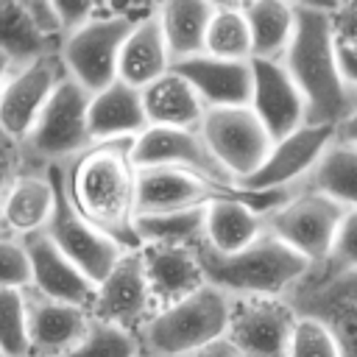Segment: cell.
Instances as JSON below:
<instances>
[{
	"instance_id": "obj_47",
	"label": "cell",
	"mask_w": 357,
	"mask_h": 357,
	"mask_svg": "<svg viewBox=\"0 0 357 357\" xmlns=\"http://www.w3.org/2000/svg\"><path fill=\"white\" fill-rule=\"evenodd\" d=\"M0 357H6V354H3V351H0Z\"/></svg>"
},
{
	"instance_id": "obj_48",
	"label": "cell",
	"mask_w": 357,
	"mask_h": 357,
	"mask_svg": "<svg viewBox=\"0 0 357 357\" xmlns=\"http://www.w3.org/2000/svg\"><path fill=\"white\" fill-rule=\"evenodd\" d=\"M139 357H145V354H139Z\"/></svg>"
},
{
	"instance_id": "obj_26",
	"label": "cell",
	"mask_w": 357,
	"mask_h": 357,
	"mask_svg": "<svg viewBox=\"0 0 357 357\" xmlns=\"http://www.w3.org/2000/svg\"><path fill=\"white\" fill-rule=\"evenodd\" d=\"M139 95L148 126L156 128H198L206 114V106L201 103L198 92L173 70L156 78Z\"/></svg>"
},
{
	"instance_id": "obj_28",
	"label": "cell",
	"mask_w": 357,
	"mask_h": 357,
	"mask_svg": "<svg viewBox=\"0 0 357 357\" xmlns=\"http://www.w3.org/2000/svg\"><path fill=\"white\" fill-rule=\"evenodd\" d=\"M61 42L47 39L31 20L25 0H0V56L11 67L31 64L42 56L59 53Z\"/></svg>"
},
{
	"instance_id": "obj_17",
	"label": "cell",
	"mask_w": 357,
	"mask_h": 357,
	"mask_svg": "<svg viewBox=\"0 0 357 357\" xmlns=\"http://www.w3.org/2000/svg\"><path fill=\"white\" fill-rule=\"evenodd\" d=\"M234 190L218 187L198 173L178 167H142L137 170V215H159L190 206H206Z\"/></svg>"
},
{
	"instance_id": "obj_33",
	"label": "cell",
	"mask_w": 357,
	"mask_h": 357,
	"mask_svg": "<svg viewBox=\"0 0 357 357\" xmlns=\"http://www.w3.org/2000/svg\"><path fill=\"white\" fill-rule=\"evenodd\" d=\"M61 357H139L137 335L92 318L84 337Z\"/></svg>"
},
{
	"instance_id": "obj_5",
	"label": "cell",
	"mask_w": 357,
	"mask_h": 357,
	"mask_svg": "<svg viewBox=\"0 0 357 357\" xmlns=\"http://www.w3.org/2000/svg\"><path fill=\"white\" fill-rule=\"evenodd\" d=\"M298 318L318 321L335 340L340 357H357V271L329 259L310 265L284 293Z\"/></svg>"
},
{
	"instance_id": "obj_38",
	"label": "cell",
	"mask_w": 357,
	"mask_h": 357,
	"mask_svg": "<svg viewBox=\"0 0 357 357\" xmlns=\"http://www.w3.org/2000/svg\"><path fill=\"white\" fill-rule=\"evenodd\" d=\"M22 167H25V156H22L20 142H14L11 137H6L0 131V209H3L6 192L11 190V184Z\"/></svg>"
},
{
	"instance_id": "obj_24",
	"label": "cell",
	"mask_w": 357,
	"mask_h": 357,
	"mask_svg": "<svg viewBox=\"0 0 357 357\" xmlns=\"http://www.w3.org/2000/svg\"><path fill=\"white\" fill-rule=\"evenodd\" d=\"M86 126H89L92 142L137 139L148 128L139 89H134L123 81H112L100 92L89 95Z\"/></svg>"
},
{
	"instance_id": "obj_29",
	"label": "cell",
	"mask_w": 357,
	"mask_h": 357,
	"mask_svg": "<svg viewBox=\"0 0 357 357\" xmlns=\"http://www.w3.org/2000/svg\"><path fill=\"white\" fill-rule=\"evenodd\" d=\"M243 14L251 33V59L282 61L296 28L293 3L257 0V3H245Z\"/></svg>"
},
{
	"instance_id": "obj_15",
	"label": "cell",
	"mask_w": 357,
	"mask_h": 357,
	"mask_svg": "<svg viewBox=\"0 0 357 357\" xmlns=\"http://www.w3.org/2000/svg\"><path fill=\"white\" fill-rule=\"evenodd\" d=\"M89 312L98 321H106L131 335H139V329L156 312L139 251H126L117 259V265L95 287V301Z\"/></svg>"
},
{
	"instance_id": "obj_20",
	"label": "cell",
	"mask_w": 357,
	"mask_h": 357,
	"mask_svg": "<svg viewBox=\"0 0 357 357\" xmlns=\"http://www.w3.org/2000/svg\"><path fill=\"white\" fill-rule=\"evenodd\" d=\"M22 245L31 262V290L73 307L92 310L95 284L56 248V243L45 231L22 237Z\"/></svg>"
},
{
	"instance_id": "obj_3",
	"label": "cell",
	"mask_w": 357,
	"mask_h": 357,
	"mask_svg": "<svg viewBox=\"0 0 357 357\" xmlns=\"http://www.w3.org/2000/svg\"><path fill=\"white\" fill-rule=\"evenodd\" d=\"M192 251L198 257L204 282L229 298H284V293L310 268L307 259L268 231L234 254H220L204 240L195 243Z\"/></svg>"
},
{
	"instance_id": "obj_42",
	"label": "cell",
	"mask_w": 357,
	"mask_h": 357,
	"mask_svg": "<svg viewBox=\"0 0 357 357\" xmlns=\"http://www.w3.org/2000/svg\"><path fill=\"white\" fill-rule=\"evenodd\" d=\"M335 53H337L340 78H343V84H346V89H349L354 106H357V50L349 47V45H340V42L335 39Z\"/></svg>"
},
{
	"instance_id": "obj_27",
	"label": "cell",
	"mask_w": 357,
	"mask_h": 357,
	"mask_svg": "<svg viewBox=\"0 0 357 357\" xmlns=\"http://www.w3.org/2000/svg\"><path fill=\"white\" fill-rule=\"evenodd\" d=\"M212 11H215V3H206V0H170L156 6V17L162 25L170 61H181L204 53V39H206Z\"/></svg>"
},
{
	"instance_id": "obj_14",
	"label": "cell",
	"mask_w": 357,
	"mask_h": 357,
	"mask_svg": "<svg viewBox=\"0 0 357 357\" xmlns=\"http://www.w3.org/2000/svg\"><path fill=\"white\" fill-rule=\"evenodd\" d=\"M67 75L61 56L50 53L31 64L11 67L0 86V131L22 145L28 131L33 128L39 112L45 109L47 98Z\"/></svg>"
},
{
	"instance_id": "obj_43",
	"label": "cell",
	"mask_w": 357,
	"mask_h": 357,
	"mask_svg": "<svg viewBox=\"0 0 357 357\" xmlns=\"http://www.w3.org/2000/svg\"><path fill=\"white\" fill-rule=\"evenodd\" d=\"M335 142H343V145L357 148V106L335 126Z\"/></svg>"
},
{
	"instance_id": "obj_31",
	"label": "cell",
	"mask_w": 357,
	"mask_h": 357,
	"mask_svg": "<svg viewBox=\"0 0 357 357\" xmlns=\"http://www.w3.org/2000/svg\"><path fill=\"white\" fill-rule=\"evenodd\" d=\"M204 220L206 206H190L176 212H159V215H137L134 231L139 245H187L204 240Z\"/></svg>"
},
{
	"instance_id": "obj_16",
	"label": "cell",
	"mask_w": 357,
	"mask_h": 357,
	"mask_svg": "<svg viewBox=\"0 0 357 357\" xmlns=\"http://www.w3.org/2000/svg\"><path fill=\"white\" fill-rule=\"evenodd\" d=\"M248 109L257 114L268 137L284 139L287 134L307 126L304 98L296 89L293 78L282 67V61L251 59V103Z\"/></svg>"
},
{
	"instance_id": "obj_9",
	"label": "cell",
	"mask_w": 357,
	"mask_h": 357,
	"mask_svg": "<svg viewBox=\"0 0 357 357\" xmlns=\"http://www.w3.org/2000/svg\"><path fill=\"white\" fill-rule=\"evenodd\" d=\"M343 215L346 209L332 198L296 187L282 206L265 215V231L282 240L310 265H318L329 257Z\"/></svg>"
},
{
	"instance_id": "obj_36",
	"label": "cell",
	"mask_w": 357,
	"mask_h": 357,
	"mask_svg": "<svg viewBox=\"0 0 357 357\" xmlns=\"http://www.w3.org/2000/svg\"><path fill=\"white\" fill-rule=\"evenodd\" d=\"M287 357H340V351H337L332 335L318 321L298 318Z\"/></svg>"
},
{
	"instance_id": "obj_7",
	"label": "cell",
	"mask_w": 357,
	"mask_h": 357,
	"mask_svg": "<svg viewBox=\"0 0 357 357\" xmlns=\"http://www.w3.org/2000/svg\"><path fill=\"white\" fill-rule=\"evenodd\" d=\"M86 106L89 92L75 84L70 75L59 81L53 95L47 98L45 109L39 112L33 128L22 139V156L28 167H47V165H67L78 153L92 145L89 126H86Z\"/></svg>"
},
{
	"instance_id": "obj_25",
	"label": "cell",
	"mask_w": 357,
	"mask_h": 357,
	"mask_svg": "<svg viewBox=\"0 0 357 357\" xmlns=\"http://www.w3.org/2000/svg\"><path fill=\"white\" fill-rule=\"evenodd\" d=\"M173 61L162 36V25L156 17V6L137 20V25L131 28V33L123 42L120 50V61H117V81L134 86V89H145L151 86L156 78H162L165 73H170Z\"/></svg>"
},
{
	"instance_id": "obj_21",
	"label": "cell",
	"mask_w": 357,
	"mask_h": 357,
	"mask_svg": "<svg viewBox=\"0 0 357 357\" xmlns=\"http://www.w3.org/2000/svg\"><path fill=\"white\" fill-rule=\"evenodd\" d=\"M170 70L198 92L206 109H234L251 103V61H223L201 53L173 61Z\"/></svg>"
},
{
	"instance_id": "obj_19",
	"label": "cell",
	"mask_w": 357,
	"mask_h": 357,
	"mask_svg": "<svg viewBox=\"0 0 357 357\" xmlns=\"http://www.w3.org/2000/svg\"><path fill=\"white\" fill-rule=\"evenodd\" d=\"M25 315H28V343L36 357H61L67 354L86 332L92 312L73 307L56 298H47L36 290H25Z\"/></svg>"
},
{
	"instance_id": "obj_39",
	"label": "cell",
	"mask_w": 357,
	"mask_h": 357,
	"mask_svg": "<svg viewBox=\"0 0 357 357\" xmlns=\"http://www.w3.org/2000/svg\"><path fill=\"white\" fill-rule=\"evenodd\" d=\"M329 17H332L335 39L340 45H349V47L357 50V3L329 6Z\"/></svg>"
},
{
	"instance_id": "obj_2",
	"label": "cell",
	"mask_w": 357,
	"mask_h": 357,
	"mask_svg": "<svg viewBox=\"0 0 357 357\" xmlns=\"http://www.w3.org/2000/svg\"><path fill=\"white\" fill-rule=\"evenodd\" d=\"M293 14L296 28L282 56V67L304 98L307 126L335 128L354 109V100L340 78L329 6L293 3Z\"/></svg>"
},
{
	"instance_id": "obj_18",
	"label": "cell",
	"mask_w": 357,
	"mask_h": 357,
	"mask_svg": "<svg viewBox=\"0 0 357 357\" xmlns=\"http://www.w3.org/2000/svg\"><path fill=\"white\" fill-rule=\"evenodd\" d=\"M290 192V190H287ZM282 192H245L237 190L206 204L204 220V243L220 254H234L265 234V215L268 209L259 198H273Z\"/></svg>"
},
{
	"instance_id": "obj_44",
	"label": "cell",
	"mask_w": 357,
	"mask_h": 357,
	"mask_svg": "<svg viewBox=\"0 0 357 357\" xmlns=\"http://www.w3.org/2000/svg\"><path fill=\"white\" fill-rule=\"evenodd\" d=\"M195 357H243V354H237L226 340H218L215 346L204 349V351H201V354H195Z\"/></svg>"
},
{
	"instance_id": "obj_10",
	"label": "cell",
	"mask_w": 357,
	"mask_h": 357,
	"mask_svg": "<svg viewBox=\"0 0 357 357\" xmlns=\"http://www.w3.org/2000/svg\"><path fill=\"white\" fill-rule=\"evenodd\" d=\"M198 131L209 145L212 156L234 178V187L259 170V165L268 159V151L273 145V139L268 137V131L248 106L206 109Z\"/></svg>"
},
{
	"instance_id": "obj_41",
	"label": "cell",
	"mask_w": 357,
	"mask_h": 357,
	"mask_svg": "<svg viewBox=\"0 0 357 357\" xmlns=\"http://www.w3.org/2000/svg\"><path fill=\"white\" fill-rule=\"evenodd\" d=\"M95 11H98V3H86V0H67V3L61 0V3H56V14H59L64 36L73 33L75 28H81Z\"/></svg>"
},
{
	"instance_id": "obj_6",
	"label": "cell",
	"mask_w": 357,
	"mask_h": 357,
	"mask_svg": "<svg viewBox=\"0 0 357 357\" xmlns=\"http://www.w3.org/2000/svg\"><path fill=\"white\" fill-rule=\"evenodd\" d=\"M148 11L151 8L137 14L131 8L98 6V11L81 28H75L61 39L59 56L67 75L75 84H81L89 95L117 81V61H120L123 42L137 25V20L145 17Z\"/></svg>"
},
{
	"instance_id": "obj_12",
	"label": "cell",
	"mask_w": 357,
	"mask_h": 357,
	"mask_svg": "<svg viewBox=\"0 0 357 357\" xmlns=\"http://www.w3.org/2000/svg\"><path fill=\"white\" fill-rule=\"evenodd\" d=\"M131 162L137 170L142 167H178L204 176L206 181L234 190V178L223 170V165L212 156L198 128H156L148 126L131 142Z\"/></svg>"
},
{
	"instance_id": "obj_32",
	"label": "cell",
	"mask_w": 357,
	"mask_h": 357,
	"mask_svg": "<svg viewBox=\"0 0 357 357\" xmlns=\"http://www.w3.org/2000/svg\"><path fill=\"white\" fill-rule=\"evenodd\" d=\"M204 53L223 61H251V33L243 6L215 3L204 39Z\"/></svg>"
},
{
	"instance_id": "obj_40",
	"label": "cell",
	"mask_w": 357,
	"mask_h": 357,
	"mask_svg": "<svg viewBox=\"0 0 357 357\" xmlns=\"http://www.w3.org/2000/svg\"><path fill=\"white\" fill-rule=\"evenodd\" d=\"M25 8L33 20V25L53 42H61L64 39V31H61V22H59V14H56V3L50 0H25Z\"/></svg>"
},
{
	"instance_id": "obj_8",
	"label": "cell",
	"mask_w": 357,
	"mask_h": 357,
	"mask_svg": "<svg viewBox=\"0 0 357 357\" xmlns=\"http://www.w3.org/2000/svg\"><path fill=\"white\" fill-rule=\"evenodd\" d=\"M47 170L53 178L56 204H53V215L45 226V234L98 287L106 279V273L117 265V259L126 254V248L117 245L112 237H106L100 229H95L89 220H84L78 215V209L73 206V201L67 195L64 165H47Z\"/></svg>"
},
{
	"instance_id": "obj_37",
	"label": "cell",
	"mask_w": 357,
	"mask_h": 357,
	"mask_svg": "<svg viewBox=\"0 0 357 357\" xmlns=\"http://www.w3.org/2000/svg\"><path fill=\"white\" fill-rule=\"evenodd\" d=\"M326 259L340 265V268L357 271V209H346Z\"/></svg>"
},
{
	"instance_id": "obj_45",
	"label": "cell",
	"mask_w": 357,
	"mask_h": 357,
	"mask_svg": "<svg viewBox=\"0 0 357 357\" xmlns=\"http://www.w3.org/2000/svg\"><path fill=\"white\" fill-rule=\"evenodd\" d=\"M11 73V64H8V59H3L0 56V86H3V81H6V75Z\"/></svg>"
},
{
	"instance_id": "obj_34",
	"label": "cell",
	"mask_w": 357,
	"mask_h": 357,
	"mask_svg": "<svg viewBox=\"0 0 357 357\" xmlns=\"http://www.w3.org/2000/svg\"><path fill=\"white\" fill-rule=\"evenodd\" d=\"M0 351L6 357L31 354L25 290H3L0 287Z\"/></svg>"
},
{
	"instance_id": "obj_46",
	"label": "cell",
	"mask_w": 357,
	"mask_h": 357,
	"mask_svg": "<svg viewBox=\"0 0 357 357\" xmlns=\"http://www.w3.org/2000/svg\"><path fill=\"white\" fill-rule=\"evenodd\" d=\"M25 357H36V354H25Z\"/></svg>"
},
{
	"instance_id": "obj_11",
	"label": "cell",
	"mask_w": 357,
	"mask_h": 357,
	"mask_svg": "<svg viewBox=\"0 0 357 357\" xmlns=\"http://www.w3.org/2000/svg\"><path fill=\"white\" fill-rule=\"evenodd\" d=\"M298 315L284 298H231L226 343L243 357H287Z\"/></svg>"
},
{
	"instance_id": "obj_35",
	"label": "cell",
	"mask_w": 357,
	"mask_h": 357,
	"mask_svg": "<svg viewBox=\"0 0 357 357\" xmlns=\"http://www.w3.org/2000/svg\"><path fill=\"white\" fill-rule=\"evenodd\" d=\"M0 287L3 290H28L31 287V262L22 240L0 234Z\"/></svg>"
},
{
	"instance_id": "obj_22",
	"label": "cell",
	"mask_w": 357,
	"mask_h": 357,
	"mask_svg": "<svg viewBox=\"0 0 357 357\" xmlns=\"http://www.w3.org/2000/svg\"><path fill=\"white\" fill-rule=\"evenodd\" d=\"M56 204V190L47 167H22L6 192L0 209V234L3 237H31L45 231Z\"/></svg>"
},
{
	"instance_id": "obj_4",
	"label": "cell",
	"mask_w": 357,
	"mask_h": 357,
	"mask_svg": "<svg viewBox=\"0 0 357 357\" xmlns=\"http://www.w3.org/2000/svg\"><path fill=\"white\" fill-rule=\"evenodd\" d=\"M231 298L212 284L198 287L181 301L156 310L139 329L137 343L145 357H195L226 337Z\"/></svg>"
},
{
	"instance_id": "obj_23",
	"label": "cell",
	"mask_w": 357,
	"mask_h": 357,
	"mask_svg": "<svg viewBox=\"0 0 357 357\" xmlns=\"http://www.w3.org/2000/svg\"><path fill=\"white\" fill-rule=\"evenodd\" d=\"M137 251L142 259L153 310H165L206 284L198 257L187 245H139Z\"/></svg>"
},
{
	"instance_id": "obj_13",
	"label": "cell",
	"mask_w": 357,
	"mask_h": 357,
	"mask_svg": "<svg viewBox=\"0 0 357 357\" xmlns=\"http://www.w3.org/2000/svg\"><path fill=\"white\" fill-rule=\"evenodd\" d=\"M335 128L332 126H301L298 131L276 139L268 151V159L259 165L257 173L243 178L237 190L245 192H287L304 184V178L318 165L321 153L332 145Z\"/></svg>"
},
{
	"instance_id": "obj_1",
	"label": "cell",
	"mask_w": 357,
	"mask_h": 357,
	"mask_svg": "<svg viewBox=\"0 0 357 357\" xmlns=\"http://www.w3.org/2000/svg\"><path fill=\"white\" fill-rule=\"evenodd\" d=\"M131 142H92L64 165V184L73 206L84 220L100 229L126 251H137V167Z\"/></svg>"
},
{
	"instance_id": "obj_30",
	"label": "cell",
	"mask_w": 357,
	"mask_h": 357,
	"mask_svg": "<svg viewBox=\"0 0 357 357\" xmlns=\"http://www.w3.org/2000/svg\"><path fill=\"white\" fill-rule=\"evenodd\" d=\"M301 187L332 198L343 209H357V148L332 139Z\"/></svg>"
}]
</instances>
